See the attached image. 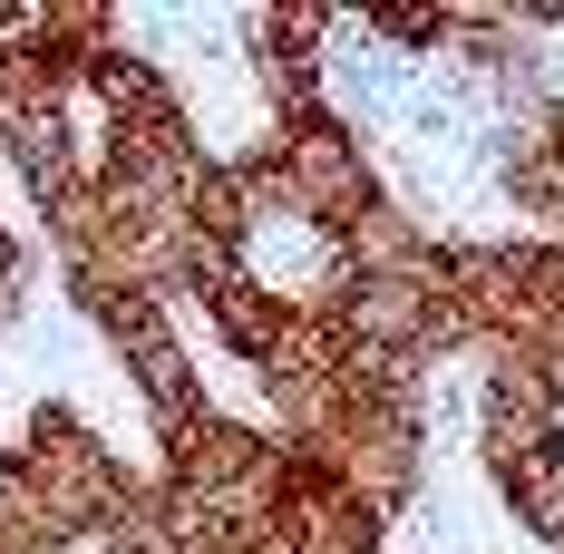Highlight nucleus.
<instances>
[{"label":"nucleus","mask_w":564,"mask_h":554,"mask_svg":"<svg viewBox=\"0 0 564 554\" xmlns=\"http://www.w3.org/2000/svg\"><path fill=\"white\" fill-rule=\"evenodd\" d=\"M30 282H40V263H30V243H20V233L0 224V340H10L20 322H30Z\"/></svg>","instance_id":"obj_5"},{"label":"nucleus","mask_w":564,"mask_h":554,"mask_svg":"<svg viewBox=\"0 0 564 554\" xmlns=\"http://www.w3.org/2000/svg\"><path fill=\"white\" fill-rule=\"evenodd\" d=\"M20 477H30V497L50 506V525L68 545H108L127 535L137 515H147V487H156V467H137L127 447H108V428L78 409V399H40L30 419H20Z\"/></svg>","instance_id":"obj_1"},{"label":"nucleus","mask_w":564,"mask_h":554,"mask_svg":"<svg viewBox=\"0 0 564 554\" xmlns=\"http://www.w3.org/2000/svg\"><path fill=\"white\" fill-rule=\"evenodd\" d=\"M195 312H205V332H215V350H225L234 370H263V360L282 350V322H292V302H282L263 273H243V263L205 282Z\"/></svg>","instance_id":"obj_4"},{"label":"nucleus","mask_w":564,"mask_h":554,"mask_svg":"<svg viewBox=\"0 0 564 554\" xmlns=\"http://www.w3.org/2000/svg\"><path fill=\"white\" fill-rule=\"evenodd\" d=\"M98 554H156V535H147V525H127V535H108Z\"/></svg>","instance_id":"obj_6"},{"label":"nucleus","mask_w":564,"mask_h":554,"mask_svg":"<svg viewBox=\"0 0 564 554\" xmlns=\"http://www.w3.org/2000/svg\"><path fill=\"white\" fill-rule=\"evenodd\" d=\"M273 175H282V205H292V224H312L322 243H340L350 224L390 195L380 146H370V137H360L340 108L282 117V127H273Z\"/></svg>","instance_id":"obj_3"},{"label":"nucleus","mask_w":564,"mask_h":554,"mask_svg":"<svg viewBox=\"0 0 564 554\" xmlns=\"http://www.w3.org/2000/svg\"><path fill=\"white\" fill-rule=\"evenodd\" d=\"M58 282H68V312H78V322L98 332V350L117 360V380L137 389V409H147L156 438L185 428L195 409H215V389H205L195 350L175 332V302L137 292V282H108V273H58Z\"/></svg>","instance_id":"obj_2"}]
</instances>
